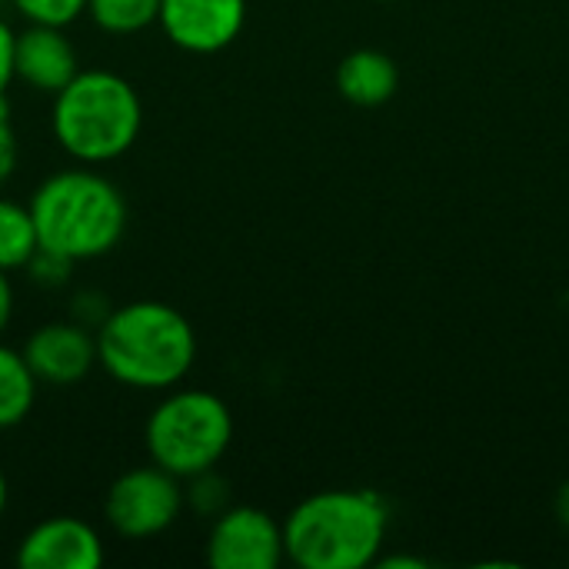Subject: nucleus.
<instances>
[{
	"mask_svg": "<svg viewBox=\"0 0 569 569\" xmlns=\"http://www.w3.org/2000/svg\"><path fill=\"white\" fill-rule=\"evenodd\" d=\"M197 360V333L190 320L160 300L117 307L97 327V363L123 387L170 390Z\"/></svg>",
	"mask_w": 569,
	"mask_h": 569,
	"instance_id": "obj_1",
	"label": "nucleus"
},
{
	"mask_svg": "<svg viewBox=\"0 0 569 569\" xmlns=\"http://www.w3.org/2000/svg\"><path fill=\"white\" fill-rule=\"evenodd\" d=\"M387 540V507L370 490H323L283 520L287 560L300 569H363Z\"/></svg>",
	"mask_w": 569,
	"mask_h": 569,
	"instance_id": "obj_2",
	"label": "nucleus"
},
{
	"mask_svg": "<svg viewBox=\"0 0 569 569\" xmlns=\"http://www.w3.org/2000/svg\"><path fill=\"white\" fill-rule=\"evenodd\" d=\"M30 217L40 250L80 263L97 260L120 243L127 230V200L93 170H63L33 190Z\"/></svg>",
	"mask_w": 569,
	"mask_h": 569,
	"instance_id": "obj_3",
	"label": "nucleus"
},
{
	"mask_svg": "<svg viewBox=\"0 0 569 569\" xmlns=\"http://www.w3.org/2000/svg\"><path fill=\"white\" fill-rule=\"evenodd\" d=\"M143 127V107L130 80L110 70H80L53 93V137L80 163L123 157Z\"/></svg>",
	"mask_w": 569,
	"mask_h": 569,
	"instance_id": "obj_4",
	"label": "nucleus"
},
{
	"mask_svg": "<svg viewBox=\"0 0 569 569\" xmlns=\"http://www.w3.org/2000/svg\"><path fill=\"white\" fill-rule=\"evenodd\" d=\"M143 437L150 463L190 480L220 463L233 437V417L210 390H177L150 413Z\"/></svg>",
	"mask_w": 569,
	"mask_h": 569,
	"instance_id": "obj_5",
	"label": "nucleus"
},
{
	"mask_svg": "<svg viewBox=\"0 0 569 569\" xmlns=\"http://www.w3.org/2000/svg\"><path fill=\"white\" fill-rule=\"evenodd\" d=\"M187 497L180 477L163 467H137L113 480L103 500L107 523L127 540H150L170 530L183 510Z\"/></svg>",
	"mask_w": 569,
	"mask_h": 569,
	"instance_id": "obj_6",
	"label": "nucleus"
},
{
	"mask_svg": "<svg viewBox=\"0 0 569 569\" xmlns=\"http://www.w3.org/2000/svg\"><path fill=\"white\" fill-rule=\"evenodd\" d=\"M287 560L283 523L260 507H230L207 540V563L217 569H277Z\"/></svg>",
	"mask_w": 569,
	"mask_h": 569,
	"instance_id": "obj_7",
	"label": "nucleus"
},
{
	"mask_svg": "<svg viewBox=\"0 0 569 569\" xmlns=\"http://www.w3.org/2000/svg\"><path fill=\"white\" fill-rule=\"evenodd\" d=\"M163 33L190 53L230 47L247 20V0H160Z\"/></svg>",
	"mask_w": 569,
	"mask_h": 569,
	"instance_id": "obj_8",
	"label": "nucleus"
},
{
	"mask_svg": "<svg viewBox=\"0 0 569 569\" xmlns=\"http://www.w3.org/2000/svg\"><path fill=\"white\" fill-rule=\"evenodd\" d=\"M20 353L27 367L33 370L37 383L70 387V383H80L97 363V337L77 320L43 323L27 337Z\"/></svg>",
	"mask_w": 569,
	"mask_h": 569,
	"instance_id": "obj_9",
	"label": "nucleus"
},
{
	"mask_svg": "<svg viewBox=\"0 0 569 569\" xmlns=\"http://www.w3.org/2000/svg\"><path fill=\"white\" fill-rule=\"evenodd\" d=\"M100 563L103 540L77 517H50L37 523L17 547L20 569H97Z\"/></svg>",
	"mask_w": 569,
	"mask_h": 569,
	"instance_id": "obj_10",
	"label": "nucleus"
},
{
	"mask_svg": "<svg viewBox=\"0 0 569 569\" xmlns=\"http://www.w3.org/2000/svg\"><path fill=\"white\" fill-rule=\"evenodd\" d=\"M80 73L77 50L63 27L30 23L13 40V77L40 93H60Z\"/></svg>",
	"mask_w": 569,
	"mask_h": 569,
	"instance_id": "obj_11",
	"label": "nucleus"
},
{
	"mask_svg": "<svg viewBox=\"0 0 569 569\" xmlns=\"http://www.w3.org/2000/svg\"><path fill=\"white\" fill-rule=\"evenodd\" d=\"M400 87V70L390 53L360 47L337 63V90L353 107H380Z\"/></svg>",
	"mask_w": 569,
	"mask_h": 569,
	"instance_id": "obj_12",
	"label": "nucleus"
},
{
	"mask_svg": "<svg viewBox=\"0 0 569 569\" xmlns=\"http://www.w3.org/2000/svg\"><path fill=\"white\" fill-rule=\"evenodd\" d=\"M37 400V377L27 367L23 353L0 347V430L27 420Z\"/></svg>",
	"mask_w": 569,
	"mask_h": 569,
	"instance_id": "obj_13",
	"label": "nucleus"
},
{
	"mask_svg": "<svg viewBox=\"0 0 569 569\" xmlns=\"http://www.w3.org/2000/svg\"><path fill=\"white\" fill-rule=\"evenodd\" d=\"M37 250H40V240H37L30 207L0 200V270L10 273V270L27 267Z\"/></svg>",
	"mask_w": 569,
	"mask_h": 569,
	"instance_id": "obj_14",
	"label": "nucleus"
},
{
	"mask_svg": "<svg viewBox=\"0 0 569 569\" xmlns=\"http://www.w3.org/2000/svg\"><path fill=\"white\" fill-rule=\"evenodd\" d=\"M87 13L107 33H137L160 17V0H87Z\"/></svg>",
	"mask_w": 569,
	"mask_h": 569,
	"instance_id": "obj_15",
	"label": "nucleus"
},
{
	"mask_svg": "<svg viewBox=\"0 0 569 569\" xmlns=\"http://www.w3.org/2000/svg\"><path fill=\"white\" fill-rule=\"evenodd\" d=\"M10 3L30 23H53V27H67L87 10V0H10Z\"/></svg>",
	"mask_w": 569,
	"mask_h": 569,
	"instance_id": "obj_16",
	"label": "nucleus"
},
{
	"mask_svg": "<svg viewBox=\"0 0 569 569\" xmlns=\"http://www.w3.org/2000/svg\"><path fill=\"white\" fill-rule=\"evenodd\" d=\"M190 480H193V487L183 493L187 503L203 517H220L227 510V483L213 470H203V473H197Z\"/></svg>",
	"mask_w": 569,
	"mask_h": 569,
	"instance_id": "obj_17",
	"label": "nucleus"
},
{
	"mask_svg": "<svg viewBox=\"0 0 569 569\" xmlns=\"http://www.w3.org/2000/svg\"><path fill=\"white\" fill-rule=\"evenodd\" d=\"M17 170V133L10 120V103L0 97V183H7Z\"/></svg>",
	"mask_w": 569,
	"mask_h": 569,
	"instance_id": "obj_18",
	"label": "nucleus"
},
{
	"mask_svg": "<svg viewBox=\"0 0 569 569\" xmlns=\"http://www.w3.org/2000/svg\"><path fill=\"white\" fill-rule=\"evenodd\" d=\"M13 40H17V33L10 30L7 20H0V97L7 93V87L13 80Z\"/></svg>",
	"mask_w": 569,
	"mask_h": 569,
	"instance_id": "obj_19",
	"label": "nucleus"
},
{
	"mask_svg": "<svg viewBox=\"0 0 569 569\" xmlns=\"http://www.w3.org/2000/svg\"><path fill=\"white\" fill-rule=\"evenodd\" d=\"M10 313H13V287H10V277L0 270V333L10 323Z\"/></svg>",
	"mask_w": 569,
	"mask_h": 569,
	"instance_id": "obj_20",
	"label": "nucleus"
},
{
	"mask_svg": "<svg viewBox=\"0 0 569 569\" xmlns=\"http://www.w3.org/2000/svg\"><path fill=\"white\" fill-rule=\"evenodd\" d=\"M557 520H560L563 530H569V480L560 487V493H557Z\"/></svg>",
	"mask_w": 569,
	"mask_h": 569,
	"instance_id": "obj_21",
	"label": "nucleus"
},
{
	"mask_svg": "<svg viewBox=\"0 0 569 569\" xmlns=\"http://www.w3.org/2000/svg\"><path fill=\"white\" fill-rule=\"evenodd\" d=\"M7 477H3V470H0V517H3V510H7Z\"/></svg>",
	"mask_w": 569,
	"mask_h": 569,
	"instance_id": "obj_22",
	"label": "nucleus"
}]
</instances>
